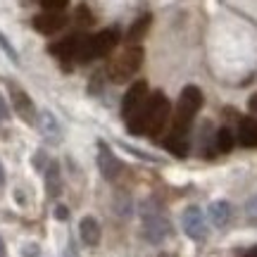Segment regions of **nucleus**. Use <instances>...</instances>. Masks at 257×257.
I'll use <instances>...</instances> for the list:
<instances>
[{
    "label": "nucleus",
    "mask_w": 257,
    "mask_h": 257,
    "mask_svg": "<svg viewBox=\"0 0 257 257\" xmlns=\"http://www.w3.org/2000/svg\"><path fill=\"white\" fill-rule=\"evenodd\" d=\"M169 112H172V105L167 100V95L162 91H155L148 95L146 105L138 110V114L134 119L126 121L128 134H148V136H160L162 128L167 126V119H169Z\"/></svg>",
    "instance_id": "1"
},
{
    "label": "nucleus",
    "mask_w": 257,
    "mask_h": 257,
    "mask_svg": "<svg viewBox=\"0 0 257 257\" xmlns=\"http://www.w3.org/2000/svg\"><path fill=\"white\" fill-rule=\"evenodd\" d=\"M202 91L198 86H186L181 95H179V102L174 107V119H172V128H169V136L167 138H179V141H186L188 131H191V124L195 119V114L200 112L202 107Z\"/></svg>",
    "instance_id": "2"
},
{
    "label": "nucleus",
    "mask_w": 257,
    "mask_h": 257,
    "mask_svg": "<svg viewBox=\"0 0 257 257\" xmlns=\"http://www.w3.org/2000/svg\"><path fill=\"white\" fill-rule=\"evenodd\" d=\"M119 38H121L119 27L102 29L95 36H86L81 50H79V62H93V60H98V57L110 55L112 50L117 48Z\"/></svg>",
    "instance_id": "3"
},
{
    "label": "nucleus",
    "mask_w": 257,
    "mask_h": 257,
    "mask_svg": "<svg viewBox=\"0 0 257 257\" xmlns=\"http://www.w3.org/2000/svg\"><path fill=\"white\" fill-rule=\"evenodd\" d=\"M141 64H143V48L126 46L124 53H119V55L107 64V79H110L112 83H126L128 79L141 69Z\"/></svg>",
    "instance_id": "4"
},
{
    "label": "nucleus",
    "mask_w": 257,
    "mask_h": 257,
    "mask_svg": "<svg viewBox=\"0 0 257 257\" xmlns=\"http://www.w3.org/2000/svg\"><path fill=\"white\" fill-rule=\"evenodd\" d=\"M143 231H146V238L150 243H160L169 233V221L165 219V214L160 212V207L146 202L143 205Z\"/></svg>",
    "instance_id": "5"
},
{
    "label": "nucleus",
    "mask_w": 257,
    "mask_h": 257,
    "mask_svg": "<svg viewBox=\"0 0 257 257\" xmlns=\"http://www.w3.org/2000/svg\"><path fill=\"white\" fill-rule=\"evenodd\" d=\"M83 41H86V34L83 31H74L69 36H64L62 41H57L55 46H50V55L60 57V62L67 67V64L72 62V60H79V50H81Z\"/></svg>",
    "instance_id": "6"
},
{
    "label": "nucleus",
    "mask_w": 257,
    "mask_h": 257,
    "mask_svg": "<svg viewBox=\"0 0 257 257\" xmlns=\"http://www.w3.org/2000/svg\"><path fill=\"white\" fill-rule=\"evenodd\" d=\"M148 100V83L146 81H136L128 86V91L124 93V100H121V117L124 119H134L138 114V110L146 105Z\"/></svg>",
    "instance_id": "7"
},
{
    "label": "nucleus",
    "mask_w": 257,
    "mask_h": 257,
    "mask_svg": "<svg viewBox=\"0 0 257 257\" xmlns=\"http://www.w3.org/2000/svg\"><path fill=\"white\" fill-rule=\"evenodd\" d=\"M67 22H69V17L64 12H41V15H36V17L31 19V27L36 29L38 34L50 36V34L62 31L67 27Z\"/></svg>",
    "instance_id": "8"
},
{
    "label": "nucleus",
    "mask_w": 257,
    "mask_h": 257,
    "mask_svg": "<svg viewBox=\"0 0 257 257\" xmlns=\"http://www.w3.org/2000/svg\"><path fill=\"white\" fill-rule=\"evenodd\" d=\"M181 224H184L186 236L193 240H202L207 236V226H205V217H202L200 207H186L184 217H181Z\"/></svg>",
    "instance_id": "9"
},
{
    "label": "nucleus",
    "mask_w": 257,
    "mask_h": 257,
    "mask_svg": "<svg viewBox=\"0 0 257 257\" xmlns=\"http://www.w3.org/2000/svg\"><path fill=\"white\" fill-rule=\"evenodd\" d=\"M10 98H12V107H15V112L19 114V119H24L27 124H34V121H36V107H34L31 98H29L19 86H10Z\"/></svg>",
    "instance_id": "10"
},
{
    "label": "nucleus",
    "mask_w": 257,
    "mask_h": 257,
    "mask_svg": "<svg viewBox=\"0 0 257 257\" xmlns=\"http://www.w3.org/2000/svg\"><path fill=\"white\" fill-rule=\"evenodd\" d=\"M98 165H100V172L107 181L117 179V174L121 172V162L105 143H100V148H98Z\"/></svg>",
    "instance_id": "11"
},
{
    "label": "nucleus",
    "mask_w": 257,
    "mask_h": 257,
    "mask_svg": "<svg viewBox=\"0 0 257 257\" xmlns=\"http://www.w3.org/2000/svg\"><path fill=\"white\" fill-rule=\"evenodd\" d=\"M150 22H153V15L150 12H146V15H141V17L128 27L126 31V46H138L143 38H146L148 29H150Z\"/></svg>",
    "instance_id": "12"
},
{
    "label": "nucleus",
    "mask_w": 257,
    "mask_h": 257,
    "mask_svg": "<svg viewBox=\"0 0 257 257\" xmlns=\"http://www.w3.org/2000/svg\"><path fill=\"white\" fill-rule=\"evenodd\" d=\"M238 141L245 148H257V119L240 117L238 121Z\"/></svg>",
    "instance_id": "13"
},
{
    "label": "nucleus",
    "mask_w": 257,
    "mask_h": 257,
    "mask_svg": "<svg viewBox=\"0 0 257 257\" xmlns=\"http://www.w3.org/2000/svg\"><path fill=\"white\" fill-rule=\"evenodd\" d=\"M79 233H81V240L86 245H98L100 243V224L98 219H93V217H83L81 219V226H79Z\"/></svg>",
    "instance_id": "14"
},
{
    "label": "nucleus",
    "mask_w": 257,
    "mask_h": 257,
    "mask_svg": "<svg viewBox=\"0 0 257 257\" xmlns=\"http://www.w3.org/2000/svg\"><path fill=\"white\" fill-rule=\"evenodd\" d=\"M38 126H41V131H43V136H46L48 141H60V138H62V128H60L57 119L50 112L43 110L38 114Z\"/></svg>",
    "instance_id": "15"
},
{
    "label": "nucleus",
    "mask_w": 257,
    "mask_h": 257,
    "mask_svg": "<svg viewBox=\"0 0 257 257\" xmlns=\"http://www.w3.org/2000/svg\"><path fill=\"white\" fill-rule=\"evenodd\" d=\"M210 219L214 226H226L231 219V205L226 200H217L210 205Z\"/></svg>",
    "instance_id": "16"
},
{
    "label": "nucleus",
    "mask_w": 257,
    "mask_h": 257,
    "mask_svg": "<svg viewBox=\"0 0 257 257\" xmlns=\"http://www.w3.org/2000/svg\"><path fill=\"white\" fill-rule=\"evenodd\" d=\"M46 181H48V195H60L62 191V176H60V165L57 162H48V174H46Z\"/></svg>",
    "instance_id": "17"
},
{
    "label": "nucleus",
    "mask_w": 257,
    "mask_h": 257,
    "mask_svg": "<svg viewBox=\"0 0 257 257\" xmlns=\"http://www.w3.org/2000/svg\"><path fill=\"white\" fill-rule=\"evenodd\" d=\"M233 141H236V138H233V131H231L229 126H221L219 131H217V141H214V143H217V150H219V153H231V150H233Z\"/></svg>",
    "instance_id": "18"
},
{
    "label": "nucleus",
    "mask_w": 257,
    "mask_h": 257,
    "mask_svg": "<svg viewBox=\"0 0 257 257\" xmlns=\"http://www.w3.org/2000/svg\"><path fill=\"white\" fill-rule=\"evenodd\" d=\"M69 5V0H41V8L46 12H64Z\"/></svg>",
    "instance_id": "19"
},
{
    "label": "nucleus",
    "mask_w": 257,
    "mask_h": 257,
    "mask_svg": "<svg viewBox=\"0 0 257 257\" xmlns=\"http://www.w3.org/2000/svg\"><path fill=\"white\" fill-rule=\"evenodd\" d=\"M0 48H3V53H5V55H8L10 60H12V62H19V55L15 53V48L10 46V41H8L5 36H3V34H0Z\"/></svg>",
    "instance_id": "20"
},
{
    "label": "nucleus",
    "mask_w": 257,
    "mask_h": 257,
    "mask_svg": "<svg viewBox=\"0 0 257 257\" xmlns=\"http://www.w3.org/2000/svg\"><path fill=\"white\" fill-rule=\"evenodd\" d=\"M76 19H79V24H81V27H91V24H93V15L88 12V8H86V5H81V8H79Z\"/></svg>",
    "instance_id": "21"
},
{
    "label": "nucleus",
    "mask_w": 257,
    "mask_h": 257,
    "mask_svg": "<svg viewBox=\"0 0 257 257\" xmlns=\"http://www.w3.org/2000/svg\"><path fill=\"white\" fill-rule=\"evenodd\" d=\"M245 212H248V217H250V219L257 221V195L248 200V205H245Z\"/></svg>",
    "instance_id": "22"
},
{
    "label": "nucleus",
    "mask_w": 257,
    "mask_h": 257,
    "mask_svg": "<svg viewBox=\"0 0 257 257\" xmlns=\"http://www.w3.org/2000/svg\"><path fill=\"white\" fill-rule=\"evenodd\" d=\"M22 255H24V257H38V255H41V248H38L36 243H29V245H24V248H22Z\"/></svg>",
    "instance_id": "23"
},
{
    "label": "nucleus",
    "mask_w": 257,
    "mask_h": 257,
    "mask_svg": "<svg viewBox=\"0 0 257 257\" xmlns=\"http://www.w3.org/2000/svg\"><path fill=\"white\" fill-rule=\"evenodd\" d=\"M10 117V110L8 105H5V100H3V95H0V121H5Z\"/></svg>",
    "instance_id": "24"
},
{
    "label": "nucleus",
    "mask_w": 257,
    "mask_h": 257,
    "mask_svg": "<svg viewBox=\"0 0 257 257\" xmlns=\"http://www.w3.org/2000/svg\"><path fill=\"white\" fill-rule=\"evenodd\" d=\"M67 214H69V212H67V207H62V205H57V207H55V217H57V219H67Z\"/></svg>",
    "instance_id": "25"
},
{
    "label": "nucleus",
    "mask_w": 257,
    "mask_h": 257,
    "mask_svg": "<svg viewBox=\"0 0 257 257\" xmlns=\"http://www.w3.org/2000/svg\"><path fill=\"white\" fill-rule=\"evenodd\" d=\"M64 257H79V250H76V245H74V243L64 250Z\"/></svg>",
    "instance_id": "26"
},
{
    "label": "nucleus",
    "mask_w": 257,
    "mask_h": 257,
    "mask_svg": "<svg viewBox=\"0 0 257 257\" xmlns=\"http://www.w3.org/2000/svg\"><path fill=\"white\" fill-rule=\"evenodd\" d=\"M250 110H252V112H257V93H255V95H252V98H250Z\"/></svg>",
    "instance_id": "27"
},
{
    "label": "nucleus",
    "mask_w": 257,
    "mask_h": 257,
    "mask_svg": "<svg viewBox=\"0 0 257 257\" xmlns=\"http://www.w3.org/2000/svg\"><path fill=\"white\" fill-rule=\"evenodd\" d=\"M0 257H8V252H5V243H3V238H0Z\"/></svg>",
    "instance_id": "28"
},
{
    "label": "nucleus",
    "mask_w": 257,
    "mask_h": 257,
    "mask_svg": "<svg viewBox=\"0 0 257 257\" xmlns=\"http://www.w3.org/2000/svg\"><path fill=\"white\" fill-rule=\"evenodd\" d=\"M5 184V172H3V167H0V186Z\"/></svg>",
    "instance_id": "29"
},
{
    "label": "nucleus",
    "mask_w": 257,
    "mask_h": 257,
    "mask_svg": "<svg viewBox=\"0 0 257 257\" xmlns=\"http://www.w3.org/2000/svg\"><path fill=\"white\" fill-rule=\"evenodd\" d=\"M245 257H257V245H255V248H252V250H250V252H248V255H245Z\"/></svg>",
    "instance_id": "30"
},
{
    "label": "nucleus",
    "mask_w": 257,
    "mask_h": 257,
    "mask_svg": "<svg viewBox=\"0 0 257 257\" xmlns=\"http://www.w3.org/2000/svg\"><path fill=\"white\" fill-rule=\"evenodd\" d=\"M160 257H172V255H160Z\"/></svg>",
    "instance_id": "31"
}]
</instances>
